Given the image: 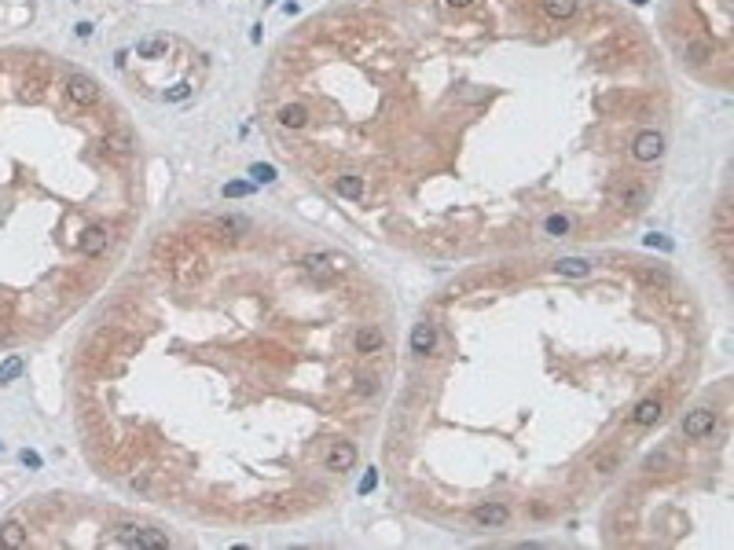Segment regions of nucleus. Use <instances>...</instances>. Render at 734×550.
<instances>
[{
  "label": "nucleus",
  "instance_id": "f257e3e1",
  "mask_svg": "<svg viewBox=\"0 0 734 550\" xmlns=\"http://www.w3.org/2000/svg\"><path fill=\"white\" fill-rule=\"evenodd\" d=\"M173 275H176V283H181V286H195L206 275V261H202V257H195V253H184L181 246H176Z\"/></svg>",
  "mask_w": 734,
  "mask_h": 550
},
{
  "label": "nucleus",
  "instance_id": "f03ea898",
  "mask_svg": "<svg viewBox=\"0 0 734 550\" xmlns=\"http://www.w3.org/2000/svg\"><path fill=\"white\" fill-rule=\"evenodd\" d=\"M661 154H664V136L657 128H643V133L631 140V158L635 161H657Z\"/></svg>",
  "mask_w": 734,
  "mask_h": 550
},
{
  "label": "nucleus",
  "instance_id": "7ed1b4c3",
  "mask_svg": "<svg viewBox=\"0 0 734 550\" xmlns=\"http://www.w3.org/2000/svg\"><path fill=\"white\" fill-rule=\"evenodd\" d=\"M67 100L77 103V107H92L100 100V85H96L89 74H70L67 77Z\"/></svg>",
  "mask_w": 734,
  "mask_h": 550
},
{
  "label": "nucleus",
  "instance_id": "20e7f679",
  "mask_svg": "<svg viewBox=\"0 0 734 550\" xmlns=\"http://www.w3.org/2000/svg\"><path fill=\"white\" fill-rule=\"evenodd\" d=\"M716 429V411L712 408H694L687 418H683V433L690 441H705V436Z\"/></svg>",
  "mask_w": 734,
  "mask_h": 550
},
{
  "label": "nucleus",
  "instance_id": "39448f33",
  "mask_svg": "<svg viewBox=\"0 0 734 550\" xmlns=\"http://www.w3.org/2000/svg\"><path fill=\"white\" fill-rule=\"evenodd\" d=\"M107 246H110V228H107V224H89V228L81 232V253H85V257H100Z\"/></svg>",
  "mask_w": 734,
  "mask_h": 550
},
{
  "label": "nucleus",
  "instance_id": "423d86ee",
  "mask_svg": "<svg viewBox=\"0 0 734 550\" xmlns=\"http://www.w3.org/2000/svg\"><path fill=\"white\" fill-rule=\"evenodd\" d=\"M470 517H474L478 525H485V528H503L511 521V510L503 503H478L474 510H470Z\"/></svg>",
  "mask_w": 734,
  "mask_h": 550
},
{
  "label": "nucleus",
  "instance_id": "0eeeda50",
  "mask_svg": "<svg viewBox=\"0 0 734 550\" xmlns=\"http://www.w3.org/2000/svg\"><path fill=\"white\" fill-rule=\"evenodd\" d=\"M613 199H617V206H624V209H643L650 195H646V184H639V180H624V184H617Z\"/></svg>",
  "mask_w": 734,
  "mask_h": 550
},
{
  "label": "nucleus",
  "instance_id": "6e6552de",
  "mask_svg": "<svg viewBox=\"0 0 734 550\" xmlns=\"http://www.w3.org/2000/svg\"><path fill=\"white\" fill-rule=\"evenodd\" d=\"M327 470H334V474H346V470H353L356 466V448L353 444H346V441H338V444H331L327 448Z\"/></svg>",
  "mask_w": 734,
  "mask_h": 550
},
{
  "label": "nucleus",
  "instance_id": "1a4fd4ad",
  "mask_svg": "<svg viewBox=\"0 0 734 550\" xmlns=\"http://www.w3.org/2000/svg\"><path fill=\"white\" fill-rule=\"evenodd\" d=\"M661 400L657 396H646V400H639L635 403V411H631V426H639V429H646V426H654L657 418H661Z\"/></svg>",
  "mask_w": 734,
  "mask_h": 550
},
{
  "label": "nucleus",
  "instance_id": "9d476101",
  "mask_svg": "<svg viewBox=\"0 0 734 550\" xmlns=\"http://www.w3.org/2000/svg\"><path fill=\"white\" fill-rule=\"evenodd\" d=\"M412 352H419V356L437 352V330L430 327V323H415V327H412Z\"/></svg>",
  "mask_w": 734,
  "mask_h": 550
},
{
  "label": "nucleus",
  "instance_id": "9b49d317",
  "mask_svg": "<svg viewBox=\"0 0 734 550\" xmlns=\"http://www.w3.org/2000/svg\"><path fill=\"white\" fill-rule=\"evenodd\" d=\"M554 275H565V279H587V275H591V261H587V257H562V261H554Z\"/></svg>",
  "mask_w": 734,
  "mask_h": 550
},
{
  "label": "nucleus",
  "instance_id": "f8f14e48",
  "mask_svg": "<svg viewBox=\"0 0 734 550\" xmlns=\"http://www.w3.org/2000/svg\"><path fill=\"white\" fill-rule=\"evenodd\" d=\"M353 345H356V352H364V356H371V352H382V345H386V334H382L379 327H360V330H356V337H353Z\"/></svg>",
  "mask_w": 734,
  "mask_h": 550
},
{
  "label": "nucleus",
  "instance_id": "ddd939ff",
  "mask_svg": "<svg viewBox=\"0 0 734 550\" xmlns=\"http://www.w3.org/2000/svg\"><path fill=\"white\" fill-rule=\"evenodd\" d=\"M301 264H305V271L313 275L316 283H331L334 275H338V271L331 268V261H327V253H308V257H305Z\"/></svg>",
  "mask_w": 734,
  "mask_h": 550
},
{
  "label": "nucleus",
  "instance_id": "4468645a",
  "mask_svg": "<svg viewBox=\"0 0 734 550\" xmlns=\"http://www.w3.org/2000/svg\"><path fill=\"white\" fill-rule=\"evenodd\" d=\"M0 543L11 546V550H22V546L30 543L26 525H22V521H4V525H0Z\"/></svg>",
  "mask_w": 734,
  "mask_h": 550
},
{
  "label": "nucleus",
  "instance_id": "2eb2a0df",
  "mask_svg": "<svg viewBox=\"0 0 734 550\" xmlns=\"http://www.w3.org/2000/svg\"><path fill=\"white\" fill-rule=\"evenodd\" d=\"M280 125H283V128H305V125H308V107H301V103H287V107H280Z\"/></svg>",
  "mask_w": 734,
  "mask_h": 550
},
{
  "label": "nucleus",
  "instance_id": "dca6fc26",
  "mask_svg": "<svg viewBox=\"0 0 734 550\" xmlns=\"http://www.w3.org/2000/svg\"><path fill=\"white\" fill-rule=\"evenodd\" d=\"M334 191L346 202H356L364 195V180H360V176H353V173H346V176H338V180H334Z\"/></svg>",
  "mask_w": 734,
  "mask_h": 550
},
{
  "label": "nucleus",
  "instance_id": "f3484780",
  "mask_svg": "<svg viewBox=\"0 0 734 550\" xmlns=\"http://www.w3.org/2000/svg\"><path fill=\"white\" fill-rule=\"evenodd\" d=\"M672 466H676V455L668 448H657L643 459V470H650V474H664V470H672Z\"/></svg>",
  "mask_w": 734,
  "mask_h": 550
},
{
  "label": "nucleus",
  "instance_id": "a211bd4d",
  "mask_svg": "<svg viewBox=\"0 0 734 550\" xmlns=\"http://www.w3.org/2000/svg\"><path fill=\"white\" fill-rule=\"evenodd\" d=\"M136 546H158V550H169V536L158 528H147V525H136Z\"/></svg>",
  "mask_w": 734,
  "mask_h": 550
},
{
  "label": "nucleus",
  "instance_id": "6ab92c4d",
  "mask_svg": "<svg viewBox=\"0 0 734 550\" xmlns=\"http://www.w3.org/2000/svg\"><path fill=\"white\" fill-rule=\"evenodd\" d=\"M540 8H544V15H551V19L565 22V19L577 15V0H540Z\"/></svg>",
  "mask_w": 734,
  "mask_h": 550
},
{
  "label": "nucleus",
  "instance_id": "aec40b11",
  "mask_svg": "<svg viewBox=\"0 0 734 550\" xmlns=\"http://www.w3.org/2000/svg\"><path fill=\"white\" fill-rule=\"evenodd\" d=\"M136 52L143 55V59H162L169 52V41L166 37H143L140 44H136Z\"/></svg>",
  "mask_w": 734,
  "mask_h": 550
},
{
  "label": "nucleus",
  "instance_id": "412c9836",
  "mask_svg": "<svg viewBox=\"0 0 734 550\" xmlns=\"http://www.w3.org/2000/svg\"><path fill=\"white\" fill-rule=\"evenodd\" d=\"M103 147L110 151V154H129L133 151V133H107V140H103Z\"/></svg>",
  "mask_w": 734,
  "mask_h": 550
},
{
  "label": "nucleus",
  "instance_id": "4be33fe9",
  "mask_svg": "<svg viewBox=\"0 0 734 550\" xmlns=\"http://www.w3.org/2000/svg\"><path fill=\"white\" fill-rule=\"evenodd\" d=\"M617 466H621V451H602V455L591 462V470L595 474H613Z\"/></svg>",
  "mask_w": 734,
  "mask_h": 550
},
{
  "label": "nucleus",
  "instance_id": "5701e85b",
  "mask_svg": "<svg viewBox=\"0 0 734 550\" xmlns=\"http://www.w3.org/2000/svg\"><path fill=\"white\" fill-rule=\"evenodd\" d=\"M19 375H22V360H19V356H8V360L0 363V385L15 382V378H19Z\"/></svg>",
  "mask_w": 734,
  "mask_h": 550
},
{
  "label": "nucleus",
  "instance_id": "b1692460",
  "mask_svg": "<svg viewBox=\"0 0 734 550\" xmlns=\"http://www.w3.org/2000/svg\"><path fill=\"white\" fill-rule=\"evenodd\" d=\"M639 279H643V283H650V286H661V290L672 286L668 271H661V268H643V271H639Z\"/></svg>",
  "mask_w": 734,
  "mask_h": 550
},
{
  "label": "nucleus",
  "instance_id": "393cba45",
  "mask_svg": "<svg viewBox=\"0 0 734 550\" xmlns=\"http://www.w3.org/2000/svg\"><path fill=\"white\" fill-rule=\"evenodd\" d=\"M114 546H136V525H118V532H114Z\"/></svg>",
  "mask_w": 734,
  "mask_h": 550
},
{
  "label": "nucleus",
  "instance_id": "a878e982",
  "mask_svg": "<svg viewBox=\"0 0 734 550\" xmlns=\"http://www.w3.org/2000/svg\"><path fill=\"white\" fill-rule=\"evenodd\" d=\"M250 176H254V180H261V184H272L275 180V169L265 166V161H257V166H250Z\"/></svg>",
  "mask_w": 734,
  "mask_h": 550
},
{
  "label": "nucleus",
  "instance_id": "bb28decb",
  "mask_svg": "<svg viewBox=\"0 0 734 550\" xmlns=\"http://www.w3.org/2000/svg\"><path fill=\"white\" fill-rule=\"evenodd\" d=\"M687 59H690V62L709 59V44H705V41H690V44H687Z\"/></svg>",
  "mask_w": 734,
  "mask_h": 550
},
{
  "label": "nucleus",
  "instance_id": "cd10ccee",
  "mask_svg": "<svg viewBox=\"0 0 734 550\" xmlns=\"http://www.w3.org/2000/svg\"><path fill=\"white\" fill-rule=\"evenodd\" d=\"M250 184H242V180H232V184H224V199H242V195H250Z\"/></svg>",
  "mask_w": 734,
  "mask_h": 550
},
{
  "label": "nucleus",
  "instance_id": "c85d7f7f",
  "mask_svg": "<svg viewBox=\"0 0 734 550\" xmlns=\"http://www.w3.org/2000/svg\"><path fill=\"white\" fill-rule=\"evenodd\" d=\"M544 228H547V235H565L569 232V220L565 217H547Z\"/></svg>",
  "mask_w": 734,
  "mask_h": 550
},
{
  "label": "nucleus",
  "instance_id": "c756f323",
  "mask_svg": "<svg viewBox=\"0 0 734 550\" xmlns=\"http://www.w3.org/2000/svg\"><path fill=\"white\" fill-rule=\"evenodd\" d=\"M188 95H191V85H173L166 92V103H181V100H188Z\"/></svg>",
  "mask_w": 734,
  "mask_h": 550
},
{
  "label": "nucleus",
  "instance_id": "7c9ffc66",
  "mask_svg": "<svg viewBox=\"0 0 734 550\" xmlns=\"http://www.w3.org/2000/svg\"><path fill=\"white\" fill-rule=\"evenodd\" d=\"M643 242H646V246H657V250H672V242H668L664 235H646Z\"/></svg>",
  "mask_w": 734,
  "mask_h": 550
},
{
  "label": "nucleus",
  "instance_id": "2f4dec72",
  "mask_svg": "<svg viewBox=\"0 0 734 550\" xmlns=\"http://www.w3.org/2000/svg\"><path fill=\"white\" fill-rule=\"evenodd\" d=\"M327 261H331V268H334V271H349V261H346L341 253H327Z\"/></svg>",
  "mask_w": 734,
  "mask_h": 550
},
{
  "label": "nucleus",
  "instance_id": "473e14b6",
  "mask_svg": "<svg viewBox=\"0 0 734 550\" xmlns=\"http://www.w3.org/2000/svg\"><path fill=\"white\" fill-rule=\"evenodd\" d=\"M374 484H379V470H367V477H364V484H360V495H367Z\"/></svg>",
  "mask_w": 734,
  "mask_h": 550
},
{
  "label": "nucleus",
  "instance_id": "72a5a7b5",
  "mask_svg": "<svg viewBox=\"0 0 734 550\" xmlns=\"http://www.w3.org/2000/svg\"><path fill=\"white\" fill-rule=\"evenodd\" d=\"M22 462H26V466H34V470H37V466H41V455H37V451H30V448H26V451H22Z\"/></svg>",
  "mask_w": 734,
  "mask_h": 550
},
{
  "label": "nucleus",
  "instance_id": "f704fd0d",
  "mask_svg": "<svg viewBox=\"0 0 734 550\" xmlns=\"http://www.w3.org/2000/svg\"><path fill=\"white\" fill-rule=\"evenodd\" d=\"M74 29H77V37H92V22H77Z\"/></svg>",
  "mask_w": 734,
  "mask_h": 550
},
{
  "label": "nucleus",
  "instance_id": "c9c22d12",
  "mask_svg": "<svg viewBox=\"0 0 734 550\" xmlns=\"http://www.w3.org/2000/svg\"><path fill=\"white\" fill-rule=\"evenodd\" d=\"M445 4H448V8H470L474 0H445Z\"/></svg>",
  "mask_w": 734,
  "mask_h": 550
},
{
  "label": "nucleus",
  "instance_id": "e433bc0d",
  "mask_svg": "<svg viewBox=\"0 0 734 550\" xmlns=\"http://www.w3.org/2000/svg\"><path fill=\"white\" fill-rule=\"evenodd\" d=\"M4 337H8V330H4V327H0V342H4Z\"/></svg>",
  "mask_w": 734,
  "mask_h": 550
},
{
  "label": "nucleus",
  "instance_id": "4c0bfd02",
  "mask_svg": "<svg viewBox=\"0 0 734 550\" xmlns=\"http://www.w3.org/2000/svg\"><path fill=\"white\" fill-rule=\"evenodd\" d=\"M631 4H646V0H631Z\"/></svg>",
  "mask_w": 734,
  "mask_h": 550
},
{
  "label": "nucleus",
  "instance_id": "58836bf2",
  "mask_svg": "<svg viewBox=\"0 0 734 550\" xmlns=\"http://www.w3.org/2000/svg\"><path fill=\"white\" fill-rule=\"evenodd\" d=\"M0 451H4V444H0Z\"/></svg>",
  "mask_w": 734,
  "mask_h": 550
}]
</instances>
